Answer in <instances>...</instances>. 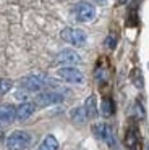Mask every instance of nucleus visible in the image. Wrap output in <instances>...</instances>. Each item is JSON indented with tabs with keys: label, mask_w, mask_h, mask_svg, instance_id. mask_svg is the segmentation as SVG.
I'll list each match as a JSON object with an SVG mask.
<instances>
[{
	"label": "nucleus",
	"mask_w": 149,
	"mask_h": 150,
	"mask_svg": "<svg viewBox=\"0 0 149 150\" xmlns=\"http://www.w3.org/2000/svg\"><path fill=\"white\" fill-rule=\"evenodd\" d=\"M31 142H32V137L26 131H13L6 137V149L8 150H26V149H29Z\"/></svg>",
	"instance_id": "f257e3e1"
},
{
	"label": "nucleus",
	"mask_w": 149,
	"mask_h": 150,
	"mask_svg": "<svg viewBox=\"0 0 149 150\" xmlns=\"http://www.w3.org/2000/svg\"><path fill=\"white\" fill-rule=\"evenodd\" d=\"M73 13L80 23H91L96 18V8L89 2H78L73 8Z\"/></svg>",
	"instance_id": "f03ea898"
},
{
	"label": "nucleus",
	"mask_w": 149,
	"mask_h": 150,
	"mask_svg": "<svg viewBox=\"0 0 149 150\" xmlns=\"http://www.w3.org/2000/svg\"><path fill=\"white\" fill-rule=\"evenodd\" d=\"M92 131H94V134H96V137H99V139L102 140L104 144H107V145H109L110 149H115V147H117L115 134H113L112 127H110L109 124H105V123L94 124Z\"/></svg>",
	"instance_id": "7ed1b4c3"
},
{
	"label": "nucleus",
	"mask_w": 149,
	"mask_h": 150,
	"mask_svg": "<svg viewBox=\"0 0 149 150\" xmlns=\"http://www.w3.org/2000/svg\"><path fill=\"white\" fill-rule=\"evenodd\" d=\"M60 36L65 42L73 44V45H76V47L84 45V44H86V39H87L86 33H84L83 29H76V28H65L60 33Z\"/></svg>",
	"instance_id": "20e7f679"
},
{
	"label": "nucleus",
	"mask_w": 149,
	"mask_h": 150,
	"mask_svg": "<svg viewBox=\"0 0 149 150\" xmlns=\"http://www.w3.org/2000/svg\"><path fill=\"white\" fill-rule=\"evenodd\" d=\"M58 78H62L63 81L70 82V84H81L84 81L83 73L80 71L78 68H73V66H63L57 71Z\"/></svg>",
	"instance_id": "39448f33"
},
{
	"label": "nucleus",
	"mask_w": 149,
	"mask_h": 150,
	"mask_svg": "<svg viewBox=\"0 0 149 150\" xmlns=\"http://www.w3.org/2000/svg\"><path fill=\"white\" fill-rule=\"evenodd\" d=\"M21 87L28 92H37L41 91L42 87H45L47 84V79L44 76H37V74H32V76H26V78L21 79Z\"/></svg>",
	"instance_id": "423d86ee"
},
{
	"label": "nucleus",
	"mask_w": 149,
	"mask_h": 150,
	"mask_svg": "<svg viewBox=\"0 0 149 150\" xmlns=\"http://www.w3.org/2000/svg\"><path fill=\"white\" fill-rule=\"evenodd\" d=\"M63 102V95L60 92H55V91H49V92H42L36 97V103L37 107H50V105H57Z\"/></svg>",
	"instance_id": "0eeeda50"
},
{
	"label": "nucleus",
	"mask_w": 149,
	"mask_h": 150,
	"mask_svg": "<svg viewBox=\"0 0 149 150\" xmlns=\"http://www.w3.org/2000/svg\"><path fill=\"white\" fill-rule=\"evenodd\" d=\"M55 62L60 63V65H65V66H73V65H78V63H81V57L78 55L74 50H62L60 53L57 55V58H55Z\"/></svg>",
	"instance_id": "6e6552de"
},
{
	"label": "nucleus",
	"mask_w": 149,
	"mask_h": 150,
	"mask_svg": "<svg viewBox=\"0 0 149 150\" xmlns=\"http://www.w3.org/2000/svg\"><path fill=\"white\" fill-rule=\"evenodd\" d=\"M16 118V108L13 107V105H0V123H11L13 120Z\"/></svg>",
	"instance_id": "1a4fd4ad"
},
{
	"label": "nucleus",
	"mask_w": 149,
	"mask_h": 150,
	"mask_svg": "<svg viewBox=\"0 0 149 150\" xmlns=\"http://www.w3.org/2000/svg\"><path fill=\"white\" fill-rule=\"evenodd\" d=\"M34 110H36L34 103H31V102H24V103H21L18 108H16V118H18V120H28L29 116H32Z\"/></svg>",
	"instance_id": "9d476101"
},
{
	"label": "nucleus",
	"mask_w": 149,
	"mask_h": 150,
	"mask_svg": "<svg viewBox=\"0 0 149 150\" xmlns=\"http://www.w3.org/2000/svg\"><path fill=\"white\" fill-rule=\"evenodd\" d=\"M84 111H86V116L89 120L97 116V100H96V95H89L86 98V103H84Z\"/></svg>",
	"instance_id": "9b49d317"
},
{
	"label": "nucleus",
	"mask_w": 149,
	"mask_h": 150,
	"mask_svg": "<svg viewBox=\"0 0 149 150\" xmlns=\"http://www.w3.org/2000/svg\"><path fill=\"white\" fill-rule=\"evenodd\" d=\"M37 150H58V140L55 136L49 134L44 137V140L41 142V145L37 147Z\"/></svg>",
	"instance_id": "f8f14e48"
},
{
	"label": "nucleus",
	"mask_w": 149,
	"mask_h": 150,
	"mask_svg": "<svg viewBox=\"0 0 149 150\" xmlns=\"http://www.w3.org/2000/svg\"><path fill=\"white\" fill-rule=\"evenodd\" d=\"M70 118H71V121H73V123H76V124H84V121L87 120L86 111H84V107L73 108V110L70 111Z\"/></svg>",
	"instance_id": "ddd939ff"
},
{
	"label": "nucleus",
	"mask_w": 149,
	"mask_h": 150,
	"mask_svg": "<svg viewBox=\"0 0 149 150\" xmlns=\"http://www.w3.org/2000/svg\"><path fill=\"white\" fill-rule=\"evenodd\" d=\"M100 111H102V115L104 116H112L113 115V111H115V105H113V100L112 98H109V97H105L102 100V107H100Z\"/></svg>",
	"instance_id": "4468645a"
},
{
	"label": "nucleus",
	"mask_w": 149,
	"mask_h": 150,
	"mask_svg": "<svg viewBox=\"0 0 149 150\" xmlns=\"http://www.w3.org/2000/svg\"><path fill=\"white\" fill-rule=\"evenodd\" d=\"M136 142H138V134H136V131L133 129V127H130L125 134V145L128 147V149H135Z\"/></svg>",
	"instance_id": "2eb2a0df"
},
{
	"label": "nucleus",
	"mask_w": 149,
	"mask_h": 150,
	"mask_svg": "<svg viewBox=\"0 0 149 150\" xmlns=\"http://www.w3.org/2000/svg\"><path fill=\"white\" fill-rule=\"evenodd\" d=\"M11 89V81L10 79H0V94H6Z\"/></svg>",
	"instance_id": "dca6fc26"
},
{
	"label": "nucleus",
	"mask_w": 149,
	"mask_h": 150,
	"mask_svg": "<svg viewBox=\"0 0 149 150\" xmlns=\"http://www.w3.org/2000/svg\"><path fill=\"white\" fill-rule=\"evenodd\" d=\"M133 82H135L136 87H143V78H141V74H139L138 69L133 71Z\"/></svg>",
	"instance_id": "f3484780"
},
{
	"label": "nucleus",
	"mask_w": 149,
	"mask_h": 150,
	"mask_svg": "<svg viewBox=\"0 0 149 150\" xmlns=\"http://www.w3.org/2000/svg\"><path fill=\"white\" fill-rule=\"evenodd\" d=\"M104 44H105L107 49H115V45H117V39L112 36V34H110V36L105 39V42H104Z\"/></svg>",
	"instance_id": "a211bd4d"
},
{
	"label": "nucleus",
	"mask_w": 149,
	"mask_h": 150,
	"mask_svg": "<svg viewBox=\"0 0 149 150\" xmlns=\"http://www.w3.org/2000/svg\"><path fill=\"white\" fill-rule=\"evenodd\" d=\"M92 2H96L97 5H104V4L107 2V0H92Z\"/></svg>",
	"instance_id": "6ab92c4d"
},
{
	"label": "nucleus",
	"mask_w": 149,
	"mask_h": 150,
	"mask_svg": "<svg viewBox=\"0 0 149 150\" xmlns=\"http://www.w3.org/2000/svg\"><path fill=\"white\" fill-rule=\"evenodd\" d=\"M128 0H118V4H126Z\"/></svg>",
	"instance_id": "aec40b11"
}]
</instances>
